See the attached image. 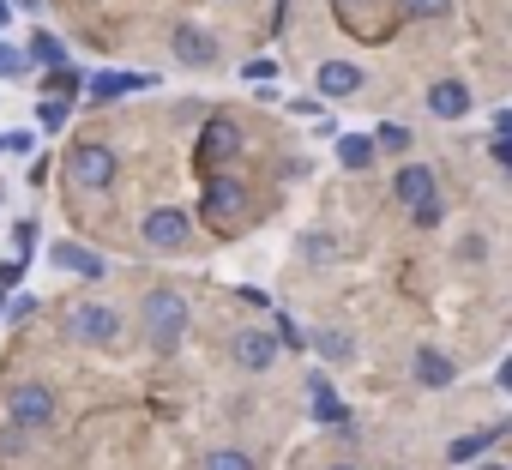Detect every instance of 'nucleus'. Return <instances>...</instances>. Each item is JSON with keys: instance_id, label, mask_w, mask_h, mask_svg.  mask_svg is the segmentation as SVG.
Listing matches in <instances>:
<instances>
[{"instance_id": "obj_38", "label": "nucleus", "mask_w": 512, "mask_h": 470, "mask_svg": "<svg viewBox=\"0 0 512 470\" xmlns=\"http://www.w3.org/2000/svg\"><path fill=\"white\" fill-rule=\"evenodd\" d=\"M326 470H368V464H356V458H332Z\"/></svg>"}, {"instance_id": "obj_28", "label": "nucleus", "mask_w": 512, "mask_h": 470, "mask_svg": "<svg viewBox=\"0 0 512 470\" xmlns=\"http://www.w3.org/2000/svg\"><path fill=\"white\" fill-rule=\"evenodd\" d=\"M13 254H19V260H31V254H37V223H31V217H25V223H13Z\"/></svg>"}, {"instance_id": "obj_34", "label": "nucleus", "mask_w": 512, "mask_h": 470, "mask_svg": "<svg viewBox=\"0 0 512 470\" xmlns=\"http://www.w3.org/2000/svg\"><path fill=\"white\" fill-rule=\"evenodd\" d=\"M488 151H494V163H500V175H512V139H506V133H494V145H488Z\"/></svg>"}, {"instance_id": "obj_24", "label": "nucleus", "mask_w": 512, "mask_h": 470, "mask_svg": "<svg viewBox=\"0 0 512 470\" xmlns=\"http://www.w3.org/2000/svg\"><path fill=\"white\" fill-rule=\"evenodd\" d=\"M37 121H43V127H67V121H73V97H43Z\"/></svg>"}, {"instance_id": "obj_19", "label": "nucleus", "mask_w": 512, "mask_h": 470, "mask_svg": "<svg viewBox=\"0 0 512 470\" xmlns=\"http://www.w3.org/2000/svg\"><path fill=\"white\" fill-rule=\"evenodd\" d=\"M374 157H380V139H368V133H344V139H338V163H344L350 175L374 169Z\"/></svg>"}, {"instance_id": "obj_42", "label": "nucleus", "mask_w": 512, "mask_h": 470, "mask_svg": "<svg viewBox=\"0 0 512 470\" xmlns=\"http://www.w3.org/2000/svg\"><path fill=\"white\" fill-rule=\"evenodd\" d=\"M0 314H7V290H0Z\"/></svg>"}, {"instance_id": "obj_35", "label": "nucleus", "mask_w": 512, "mask_h": 470, "mask_svg": "<svg viewBox=\"0 0 512 470\" xmlns=\"http://www.w3.org/2000/svg\"><path fill=\"white\" fill-rule=\"evenodd\" d=\"M31 314H37V296H13L7 302V320H31Z\"/></svg>"}, {"instance_id": "obj_36", "label": "nucleus", "mask_w": 512, "mask_h": 470, "mask_svg": "<svg viewBox=\"0 0 512 470\" xmlns=\"http://www.w3.org/2000/svg\"><path fill=\"white\" fill-rule=\"evenodd\" d=\"M494 386H500V392H512V356H506V362L494 368Z\"/></svg>"}, {"instance_id": "obj_21", "label": "nucleus", "mask_w": 512, "mask_h": 470, "mask_svg": "<svg viewBox=\"0 0 512 470\" xmlns=\"http://www.w3.org/2000/svg\"><path fill=\"white\" fill-rule=\"evenodd\" d=\"M85 85H91V79H85V73H79V67H67V61H61V67H49V73H43V91H49V97H79V91H85Z\"/></svg>"}, {"instance_id": "obj_9", "label": "nucleus", "mask_w": 512, "mask_h": 470, "mask_svg": "<svg viewBox=\"0 0 512 470\" xmlns=\"http://www.w3.org/2000/svg\"><path fill=\"white\" fill-rule=\"evenodd\" d=\"M362 85H368V73L356 61H320L314 67V91L326 103H350V97H362Z\"/></svg>"}, {"instance_id": "obj_7", "label": "nucleus", "mask_w": 512, "mask_h": 470, "mask_svg": "<svg viewBox=\"0 0 512 470\" xmlns=\"http://www.w3.org/2000/svg\"><path fill=\"white\" fill-rule=\"evenodd\" d=\"M278 356H284L278 326H272V332H266V326H241V332L229 338V362H235L241 374H272V368H278Z\"/></svg>"}, {"instance_id": "obj_11", "label": "nucleus", "mask_w": 512, "mask_h": 470, "mask_svg": "<svg viewBox=\"0 0 512 470\" xmlns=\"http://www.w3.org/2000/svg\"><path fill=\"white\" fill-rule=\"evenodd\" d=\"M410 374H416V386H428V392L458 386V362H452L446 350H434V344H422V350L410 356Z\"/></svg>"}, {"instance_id": "obj_2", "label": "nucleus", "mask_w": 512, "mask_h": 470, "mask_svg": "<svg viewBox=\"0 0 512 470\" xmlns=\"http://www.w3.org/2000/svg\"><path fill=\"white\" fill-rule=\"evenodd\" d=\"M115 175H121L115 145H103V139H73V145H67V181H73V187H85V193H109Z\"/></svg>"}, {"instance_id": "obj_17", "label": "nucleus", "mask_w": 512, "mask_h": 470, "mask_svg": "<svg viewBox=\"0 0 512 470\" xmlns=\"http://www.w3.org/2000/svg\"><path fill=\"white\" fill-rule=\"evenodd\" d=\"M392 193H398L404 205L440 199V187H434V169H428V163H398V175H392Z\"/></svg>"}, {"instance_id": "obj_5", "label": "nucleus", "mask_w": 512, "mask_h": 470, "mask_svg": "<svg viewBox=\"0 0 512 470\" xmlns=\"http://www.w3.org/2000/svg\"><path fill=\"white\" fill-rule=\"evenodd\" d=\"M55 416H61V398H55L49 380H19V386H7V422H13L19 434H43Z\"/></svg>"}, {"instance_id": "obj_12", "label": "nucleus", "mask_w": 512, "mask_h": 470, "mask_svg": "<svg viewBox=\"0 0 512 470\" xmlns=\"http://www.w3.org/2000/svg\"><path fill=\"white\" fill-rule=\"evenodd\" d=\"M308 404H314V422H320V428H344V416H350V404L332 392L326 368H308Z\"/></svg>"}, {"instance_id": "obj_8", "label": "nucleus", "mask_w": 512, "mask_h": 470, "mask_svg": "<svg viewBox=\"0 0 512 470\" xmlns=\"http://www.w3.org/2000/svg\"><path fill=\"white\" fill-rule=\"evenodd\" d=\"M169 55L181 61V67H193V73H211L217 61H223V43H217V31H205V25H175L169 31Z\"/></svg>"}, {"instance_id": "obj_14", "label": "nucleus", "mask_w": 512, "mask_h": 470, "mask_svg": "<svg viewBox=\"0 0 512 470\" xmlns=\"http://www.w3.org/2000/svg\"><path fill=\"white\" fill-rule=\"evenodd\" d=\"M428 115L434 121H464L470 115V85L464 79H434L428 85Z\"/></svg>"}, {"instance_id": "obj_27", "label": "nucleus", "mask_w": 512, "mask_h": 470, "mask_svg": "<svg viewBox=\"0 0 512 470\" xmlns=\"http://www.w3.org/2000/svg\"><path fill=\"white\" fill-rule=\"evenodd\" d=\"M458 260H464V266H482V260H488V235H476V229L458 235Z\"/></svg>"}, {"instance_id": "obj_22", "label": "nucleus", "mask_w": 512, "mask_h": 470, "mask_svg": "<svg viewBox=\"0 0 512 470\" xmlns=\"http://www.w3.org/2000/svg\"><path fill=\"white\" fill-rule=\"evenodd\" d=\"M25 55H31V67H61V61H67V49H61V37H49V31H37Z\"/></svg>"}, {"instance_id": "obj_16", "label": "nucleus", "mask_w": 512, "mask_h": 470, "mask_svg": "<svg viewBox=\"0 0 512 470\" xmlns=\"http://www.w3.org/2000/svg\"><path fill=\"white\" fill-rule=\"evenodd\" d=\"M506 440V422H488V428H470V434H458L452 446H446V464H476V458H488L494 446Z\"/></svg>"}, {"instance_id": "obj_6", "label": "nucleus", "mask_w": 512, "mask_h": 470, "mask_svg": "<svg viewBox=\"0 0 512 470\" xmlns=\"http://www.w3.org/2000/svg\"><path fill=\"white\" fill-rule=\"evenodd\" d=\"M139 242L151 254H187L193 248V217L181 205H151L145 223H139Z\"/></svg>"}, {"instance_id": "obj_37", "label": "nucleus", "mask_w": 512, "mask_h": 470, "mask_svg": "<svg viewBox=\"0 0 512 470\" xmlns=\"http://www.w3.org/2000/svg\"><path fill=\"white\" fill-rule=\"evenodd\" d=\"M494 133H506V139H512V109H500V115H494Z\"/></svg>"}, {"instance_id": "obj_31", "label": "nucleus", "mask_w": 512, "mask_h": 470, "mask_svg": "<svg viewBox=\"0 0 512 470\" xmlns=\"http://www.w3.org/2000/svg\"><path fill=\"white\" fill-rule=\"evenodd\" d=\"M278 338H284V350H308V338H302V326L290 314H278Z\"/></svg>"}, {"instance_id": "obj_20", "label": "nucleus", "mask_w": 512, "mask_h": 470, "mask_svg": "<svg viewBox=\"0 0 512 470\" xmlns=\"http://www.w3.org/2000/svg\"><path fill=\"white\" fill-rule=\"evenodd\" d=\"M199 470H260V458H253L247 446H211L199 458Z\"/></svg>"}, {"instance_id": "obj_3", "label": "nucleus", "mask_w": 512, "mask_h": 470, "mask_svg": "<svg viewBox=\"0 0 512 470\" xmlns=\"http://www.w3.org/2000/svg\"><path fill=\"white\" fill-rule=\"evenodd\" d=\"M61 332L79 350H115L121 344V308H109V302H73L67 320H61Z\"/></svg>"}, {"instance_id": "obj_40", "label": "nucleus", "mask_w": 512, "mask_h": 470, "mask_svg": "<svg viewBox=\"0 0 512 470\" xmlns=\"http://www.w3.org/2000/svg\"><path fill=\"white\" fill-rule=\"evenodd\" d=\"M13 7H25V13H43V0H13Z\"/></svg>"}, {"instance_id": "obj_26", "label": "nucleus", "mask_w": 512, "mask_h": 470, "mask_svg": "<svg viewBox=\"0 0 512 470\" xmlns=\"http://www.w3.org/2000/svg\"><path fill=\"white\" fill-rule=\"evenodd\" d=\"M410 223H416V229H440V223H446V205H440V199H422V205H410Z\"/></svg>"}, {"instance_id": "obj_30", "label": "nucleus", "mask_w": 512, "mask_h": 470, "mask_svg": "<svg viewBox=\"0 0 512 470\" xmlns=\"http://www.w3.org/2000/svg\"><path fill=\"white\" fill-rule=\"evenodd\" d=\"M302 254H308L314 266H326V260L338 254V242H332V235H308V242H302Z\"/></svg>"}, {"instance_id": "obj_1", "label": "nucleus", "mask_w": 512, "mask_h": 470, "mask_svg": "<svg viewBox=\"0 0 512 470\" xmlns=\"http://www.w3.org/2000/svg\"><path fill=\"white\" fill-rule=\"evenodd\" d=\"M139 320H145V344H151L157 356H175V350H181V338H187L193 308H187V296H181V290L151 284V290H145V302H139Z\"/></svg>"}, {"instance_id": "obj_25", "label": "nucleus", "mask_w": 512, "mask_h": 470, "mask_svg": "<svg viewBox=\"0 0 512 470\" xmlns=\"http://www.w3.org/2000/svg\"><path fill=\"white\" fill-rule=\"evenodd\" d=\"M31 73V55L13 49V43H0V79H25Z\"/></svg>"}, {"instance_id": "obj_4", "label": "nucleus", "mask_w": 512, "mask_h": 470, "mask_svg": "<svg viewBox=\"0 0 512 470\" xmlns=\"http://www.w3.org/2000/svg\"><path fill=\"white\" fill-rule=\"evenodd\" d=\"M247 211H253V193H247L241 175H211V181H205V199H199L205 229H241Z\"/></svg>"}, {"instance_id": "obj_39", "label": "nucleus", "mask_w": 512, "mask_h": 470, "mask_svg": "<svg viewBox=\"0 0 512 470\" xmlns=\"http://www.w3.org/2000/svg\"><path fill=\"white\" fill-rule=\"evenodd\" d=\"M476 470H512L506 458H476Z\"/></svg>"}, {"instance_id": "obj_41", "label": "nucleus", "mask_w": 512, "mask_h": 470, "mask_svg": "<svg viewBox=\"0 0 512 470\" xmlns=\"http://www.w3.org/2000/svg\"><path fill=\"white\" fill-rule=\"evenodd\" d=\"M13 19V0H0V25H7Z\"/></svg>"}, {"instance_id": "obj_13", "label": "nucleus", "mask_w": 512, "mask_h": 470, "mask_svg": "<svg viewBox=\"0 0 512 470\" xmlns=\"http://www.w3.org/2000/svg\"><path fill=\"white\" fill-rule=\"evenodd\" d=\"M151 85H157L151 73H115V67H109V73H91L85 97H91V103H115V97H133V91H151Z\"/></svg>"}, {"instance_id": "obj_10", "label": "nucleus", "mask_w": 512, "mask_h": 470, "mask_svg": "<svg viewBox=\"0 0 512 470\" xmlns=\"http://www.w3.org/2000/svg\"><path fill=\"white\" fill-rule=\"evenodd\" d=\"M49 266H55V272H73V278H85V284L109 278V260H103L97 248H85V242H55V248H49Z\"/></svg>"}, {"instance_id": "obj_33", "label": "nucleus", "mask_w": 512, "mask_h": 470, "mask_svg": "<svg viewBox=\"0 0 512 470\" xmlns=\"http://www.w3.org/2000/svg\"><path fill=\"white\" fill-rule=\"evenodd\" d=\"M25 266H31V260H19V254H13V260H0V290H13V284L25 278Z\"/></svg>"}, {"instance_id": "obj_32", "label": "nucleus", "mask_w": 512, "mask_h": 470, "mask_svg": "<svg viewBox=\"0 0 512 470\" xmlns=\"http://www.w3.org/2000/svg\"><path fill=\"white\" fill-rule=\"evenodd\" d=\"M241 79H253V85H272V79H278V61H247V67H241Z\"/></svg>"}, {"instance_id": "obj_15", "label": "nucleus", "mask_w": 512, "mask_h": 470, "mask_svg": "<svg viewBox=\"0 0 512 470\" xmlns=\"http://www.w3.org/2000/svg\"><path fill=\"white\" fill-rule=\"evenodd\" d=\"M235 151H241V127H235L229 115H211L205 133H199V157H205V163H229Z\"/></svg>"}, {"instance_id": "obj_29", "label": "nucleus", "mask_w": 512, "mask_h": 470, "mask_svg": "<svg viewBox=\"0 0 512 470\" xmlns=\"http://www.w3.org/2000/svg\"><path fill=\"white\" fill-rule=\"evenodd\" d=\"M404 13H410V19H446L452 0H404Z\"/></svg>"}, {"instance_id": "obj_18", "label": "nucleus", "mask_w": 512, "mask_h": 470, "mask_svg": "<svg viewBox=\"0 0 512 470\" xmlns=\"http://www.w3.org/2000/svg\"><path fill=\"white\" fill-rule=\"evenodd\" d=\"M308 350H314L320 362H332V368H350V362H356V338H350L344 326H320V332L308 338Z\"/></svg>"}, {"instance_id": "obj_23", "label": "nucleus", "mask_w": 512, "mask_h": 470, "mask_svg": "<svg viewBox=\"0 0 512 470\" xmlns=\"http://www.w3.org/2000/svg\"><path fill=\"white\" fill-rule=\"evenodd\" d=\"M374 139H380V151H386V157H404V151H410V127H398V121H380V133H374Z\"/></svg>"}]
</instances>
